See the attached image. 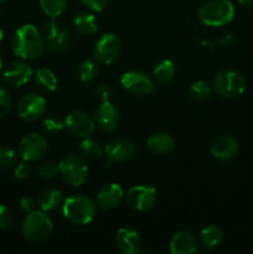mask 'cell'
<instances>
[{
    "instance_id": "1",
    "label": "cell",
    "mask_w": 253,
    "mask_h": 254,
    "mask_svg": "<svg viewBox=\"0 0 253 254\" xmlns=\"http://www.w3.org/2000/svg\"><path fill=\"white\" fill-rule=\"evenodd\" d=\"M11 46L17 57L27 61L39 59L46 49L44 35L32 24L22 25L15 31Z\"/></svg>"
},
{
    "instance_id": "2",
    "label": "cell",
    "mask_w": 253,
    "mask_h": 254,
    "mask_svg": "<svg viewBox=\"0 0 253 254\" xmlns=\"http://www.w3.org/2000/svg\"><path fill=\"white\" fill-rule=\"evenodd\" d=\"M97 205L92 198L83 195H74L64 200L62 213L68 222L77 226L88 225L96 216Z\"/></svg>"
},
{
    "instance_id": "3",
    "label": "cell",
    "mask_w": 253,
    "mask_h": 254,
    "mask_svg": "<svg viewBox=\"0 0 253 254\" xmlns=\"http://www.w3.org/2000/svg\"><path fill=\"white\" fill-rule=\"evenodd\" d=\"M197 16L206 26H225L235 17V6L230 0H211L201 5Z\"/></svg>"
},
{
    "instance_id": "4",
    "label": "cell",
    "mask_w": 253,
    "mask_h": 254,
    "mask_svg": "<svg viewBox=\"0 0 253 254\" xmlns=\"http://www.w3.org/2000/svg\"><path fill=\"white\" fill-rule=\"evenodd\" d=\"M52 231H54V223L44 211H34L27 213L21 227V233L25 240L32 243L46 241L52 235Z\"/></svg>"
},
{
    "instance_id": "5",
    "label": "cell",
    "mask_w": 253,
    "mask_h": 254,
    "mask_svg": "<svg viewBox=\"0 0 253 254\" xmlns=\"http://www.w3.org/2000/svg\"><path fill=\"white\" fill-rule=\"evenodd\" d=\"M247 79L236 69H222L213 79V89L222 98H235L245 93Z\"/></svg>"
},
{
    "instance_id": "6",
    "label": "cell",
    "mask_w": 253,
    "mask_h": 254,
    "mask_svg": "<svg viewBox=\"0 0 253 254\" xmlns=\"http://www.w3.org/2000/svg\"><path fill=\"white\" fill-rule=\"evenodd\" d=\"M59 170L63 180L73 188H79L88 179V166L81 156L69 154L61 159L59 163Z\"/></svg>"
},
{
    "instance_id": "7",
    "label": "cell",
    "mask_w": 253,
    "mask_h": 254,
    "mask_svg": "<svg viewBox=\"0 0 253 254\" xmlns=\"http://www.w3.org/2000/svg\"><path fill=\"white\" fill-rule=\"evenodd\" d=\"M41 32L44 35L45 46L52 54L63 52L71 42V34L68 30L55 21V19H50L49 21L44 22Z\"/></svg>"
},
{
    "instance_id": "8",
    "label": "cell",
    "mask_w": 253,
    "mask_h": 254,
    "mask_svg": "<svg viewBox=\"0 0 253 254\" xmlns=\"http://www.w3.org/2000/svg\"><path fill=\"white\" fill-rule=\"evenodd\" d=\"M20 156L27 163L37 161L46 155L49 150V141L44 135L37 133H31L25 135L19 143Z\"/></svg>"
},
{
    "instance_id": "9",
    "label": "cell",
    "mask_w": 253,
    "mask_h": 254,
    "mask_svg": "<svg viewBox=\"0 0 253 254\" xmlns=\"http://www.w3.org/2000/svg\"><path fill=\"white\" fill-rule=\"evenodd\" d=\"M122 51L121 39L116 34H104L94 44L93 55L101 64H111L118 59Z\"/></svg>"
},
{
    "instance_id": "10",
    "label": "cell",
    "mask_w": 253,
    "mask_h": 254,
    "mask_svg": "<svg viewBox=\"0 0 253 254\" xmlns=\"http://www.w3.org/2000/svg\"><path fill=\"white\" fill-rule=\"evenodd\" d=\"M121 84L126 92L136 96H146L155 91V82L143 71H128L122 76Z\"/></svg>"
},
{
    "instance_id": "11",
    "label": "cell",
    "mask_w": 253,
    "mask_h": 254,
    "mask_svg": "<svg viewBox=\"0 0 253 254\" xmlns=\"http://www.w3.org/2000/svg\"><path fill=\"white\" fill-rule=\"evenodd\" d=\"M47 102L37 93H27L17 103V114L26 122H36L46 113Z\"/></svg>"
},
{
    "instance_id": "12",
    "label": "cell",
    "mask_w": 253,
    "mask_h": 254,
    "mask_svg": "<svg viewBox=\"0 0 253 254\" xmlns=\"http://www.w3.org/2000/svg\"><path fill=\"white\" fill-rule=\"evenodd\" d=\"M126 200L133 210L144 212L154 207L158 200V191L151 186L136 185L126 191Z\"/></svg>"
},
{
    "instance_id": "13",
    "label": "cell",
    "mask_w": 253,
    "mask_h": 254,
    "mask_svg": "<svg viewBox=\"0 0 253 254\" xmlns=\"http://www.w3.org/2000/svg\"><path fill=\"white\" fill-rule=\"evenodd\" d=\"M94 127H96L94 119H92L86 112H71L64 118V128L71 135L76 138H88L94 131Z\"/></svg>"
},
{
    "instance_id": "14",
    "label": "cell",
    "mask_w": 253,
    "mask_h": 254,
    "mask_svg": "<svg viewBox=\"0 0 253 254\" xmlns=\"http://www.w3.org/2000/svg\"><path fill=\"white\" fill-rule=\"evenodd\" d=\"M121 113L116 104L111 101L102 102L101 106L97 107L94 112V123L101 130L106 133H113L119 126Z\"/></svg>"
},
{
    "instance_id": "15",
    "label": "cell",
    "mask_w": 253,
    "mask_h": 254,
    "mask_svg": "<svg viewBox=\"0 0 253 254\" xmlns=\"http://www.w3.org/2000/svg\"><path fill=\"white\" fill-rule=\"evenodd\" d=\"M136 153L135 145L126 138H114L108 141L104 148V155L109 163H124L134 158Z\"/></svg>"
},
{
    "instance_id": "16",
    "label": "cell",
    "mask_w": 253,
    "mask_h": 254,
    "mask_svg": "<svg viewBox=\"0 0 253 254\" xmlns=\"http://www.w3.org/2000/svg\"><path fill=\"white\" fill-rule=\"evenodd\" d=\"M211 155L218 160L227 161L235 158L240 151V144L237 139L231 135H221L211 143Z\"/></svg>"
},
{
    "instance_id": "17",
    "label": "cell",
    "mask_w": 253,
    "mask_h": 254,
    "mask_svg": "<svg viewBox=\"0 0 253 254\" xmlns=\"http://www.w3.org/2000/svg\"><path fill=\"white\" fill-rule=\"evenodd\" d=\"M116 245L123 254H138L141 251L143 241L133 228H119L116 236Z\"/></svg>"
},
{
    "instance_id": "18",
    "label": "cell",
    "mask_w": 253,
    "mask_h": 254,
    "mask_svg": "<svg viewBox=\"0 0 253 254\" xmlns=\"http://www.w3.org/2000/svg\"><path fill=\"white\" fill-rule=\"evenodd\" d=\"M124 191L118 184H107L99 189L97 193V205L102 210H112L117 206L121 205L122 200L124 198Z\"/></svg>"
},
{
    "instance_id": "19",
    "label": "cell",
    "mask_w": 253,
    "mask_h": 254,
    "mask_svg": "<svg viewBox=\"0 0 253 254\" xmlns=\"http://www.w3.org/2000/svg\"><path fill=\"white\" fill-rule=\"evenodd\" d=\"M32 68L27 64L21 61H15L7 64L4 69V79L14 87H21L31 79Z\"/></svg>"
},
{
    "instance_id": "20",
    "label": "cell",
    "mask_w": 253,
    "mask_h": 254,
    "mask_svg": "<svg viewBox=\"0 0 253 254\" xmlns=\"http://www.w3.org/2000/svg\"><path fill=\"white\" fill-rule=\"evenodd\" d=\"M170 252L173 254H192L197 252V240L189 231H180L171 238Z\"/></svg>"
},
{
    "instance_id": "21",
    "label": "cell",
    "mask_w": 253,
    "mask_h": 254,
    "mask_svg": "<svg viewBox=\"0 0 253 254\" xmlns=\"http://www.w3.org/2000/svg\"><path fill=\"white\" fill-rule=\"evenodd\" d=\"M175 146V140L171 135L166 133L153 134L146 140V148L150 153L156 155H165L171 153Z\"/></svg>"
},
{
    "instance_id": "22",
    "label": "cell",
    "mask_w": 253,
    "mask_h": 254,
    "mask_svg": "<svg viewBox=\"0 0 253 254\" xmlns=\"http://www.w3.org/2000/svg\"><path fill=\"white\" fill-rule=\"evenodd\" d=\"M73 26L78 34L92 36L98 31V20L91 12H78L73 19Z\"/></svg>"
},
{
    "instance_id": "23",
    "label": "cell",
    "mask_w": 253,
    "mask_h": 254,
    "mask_svg": "<svg viewBox=\"0 0 253 254\" xmlns=\"http://www.w3.org/2000/svg\"><path fill=\"white\" fill-rule=\"evenodd\" d=\"M62 193L57 189H45L37 196V206L44 212L54 211L62 203Z\"/></svg>"
},
{
    "instance_id": "24",
    "label": "cell",
    "mask_w": 253,
    "mask_h": 254,
    "mask_svg": "<svg viewBox=\"0 0 253 254\" xmlns=\"http://www.w3.org/2000/svg\"><path fill=\"white\" fill-rule=\"evenodd\" d=\"M223 240V232L218 226L211 225L203 228L200 233V243L206 250L216 248Z\"/></svg>"
},
{
    "instance_id": "25",
    "label": "cell",
    "mask_w": 253,
    "mask_h": 254,
    "mask_svg": "<svg viewBox=\"0 0 253 254\" xmlns=\"http://www.w3.org/2000/svg\"><path fill=\"white\" fill-rule=\"evenodd\" d=\"M35 81L39 84L40 88L47 92H54L57 89L59 81L57 77L51 69L49 68H39L35 72Z\"/></svg>"
},
{
    "instance_id": "26",
    "label": "cell",
    "mask_w": 253,
    "mask_h": 254,
    "mask_svg": "<svg viewBox=\"0 0 253 254\" xmlns=\"http://www.w3.org/2000/svg\"><path fill=\"white\" fill-rule=\"evenodd\" d=\"M176 72V66L171 60H164L154 68L153 76L159 83H168L174 78Z\"/></svg>"
},
{
    "instance_id": "27",
    "label": "cell",
    "mask_w": 253,
    "mask_h": 254,
    "mask_svg": "<svg viewBox=\"0 0 253 254\" xmlns=\"http://www.w3.org/2000/svg\"><path fill=\"white\" fill-rule=\"evenodd\" d=\"M79 151H81L82 155L87 159H91V160H94V159H99L104 154V148L94 139L84 138L82 140L81 145H79Z\"/></svg>"
},
{
    "instance_id": "28",
    "label": "cell",
    "mask_w": 253,
    "mask_h": 254,
    "mask_svg": "<svg viewBox=\"0 0 253 254\" xmlns=\"http://www.w3.org/2000/svg\"><path fill=\"white\" fill-rule=\"evenodd\" d=\"M40 6L50 19H56L66 11L67 0H40Z\"/></svg>"
},
{
    "instance_id": "29",
    "label": "cell",
    "mask_w": 253,
    "mask_h": 254,
    "mask_svg": "<svg viewBox=\"0 0 253 254\" xmlns=\"http://www.w3.org/2000/svg\"><path fill=\"white\" fill-rule=\"evenodd\" d=\"M98 64H96V61H93L91 59H87L83 60L79 64L77 73H78L79 79L82 82H91L96 78L97 74H98Z\"/></svg>"
},
{
    "instance_id": "30",
    "label": "cell",
    "mask_w": 253,
    "mask_h": 254,
    "mask_svg": "<svg viewBox=\"0 0 253 254\" xmlns=\"http://www.w3.org/2000/svg\"><path fill=\"white\" fill-rule=\"evenodd\" d=\"M189 93L196 101H206L212 93V87L203 81H196L189 87Z\"/></svg>"
},
{
    "instance_id": "31",
    "label": "cell",
    "mask_w": 253,
    "mask_h": 254,
    "mask_svg": "<svg viewBox=\"0 0 253 254\" xmlns=\"http://www.w3.org/2000/svg\"><path fill=\"white\" fill-rule=\"evenodd\" d=\"M64 128V121L59 117H47L44 121V130L50 135H56Z\"/></svg>"
},
{
    "instance_id": "32",
    "label": "cell",
    "mask_w": 253,
    "mask_h": 254,
    "mask_svg": "<svg viewBox=\"0 0 253 254\" xmlns=\"http://www.w3.org/2000/svg\"><path fill=\"white\" fill-rule=\"evenodd\" d=\"M12 107V98L9 92L0 87V118H4L10 113Z\"/></svg>"
},
{
    "instance_id": "33",
    "label": "cell",
    "mask_w": 253,
    "mask_h": 254,
    "mask_svg": "<svg viewBox=\"0 0 253 254\" xmlns=\"http://www.w3.org/2000/svg\"><path fill=\"white\" fill-rule=\"evenodd\" d=\"M40 178L46 179V180H50V179H54L57 174H60L59 170V164L52 163V161H47V163H44L37 170Z\"/></svg>"
},
{
    "instance_id": "34",
    "label": "cell",
    "mask_w": 253,
    "mask_h": 254,
    "mask_svg": "<svg viewBox=\"0 0 253 254\" xmlns=\"http://www.w3.org/2000/svg\"><path fill=\"white\" fill-rule=\"evenodd\" d=\"M15 151L7 146H0V169H7L15 163Z\"/></svg>"
},
{
    "instance_id": "35",
    "label": "cell",
    "mask_w": 253,
    "mask_h": 254,
    "mask_svg": "<svg viewBox=\"0 0 253 254\" xmlns=\"http://www.w3.org/2000/svg\"><path fill=\"white\" fill-rule=\"evenodd\" d=\"M14 222L12 211L5 205H0V230H6Z\"/></svg>"
},
{
    "instance_id": "36",
    "label": "cell",
    "mask_w": 253,
    "mask_h": 254,
    "mask_svg": "<svg viewBox=\"0 0 253 254\" xmlns=\"http://www.w3.org/2000/svg\"><path fill=\"white\" fill-rule=\"evenodd\" d=\"M82 5L87 7V9L92 10V11L101 12L108 6L109 0H81Z\"/></svg>"
},
{
    "instance_id": "37",
    "label": "cell",
    "mask_w": 253,
    "mask_h": 254,
    "mask_svg": "<svg viewBox=\"0 0 253 254\" xmlns=\"http://www.w3.org/2000/svg\"><path fill=\"white\" fill-rule=\"evenodd\" d=\"M15 178L19 179V180H25V179H27L30 176V174H31V168H30V165L27 164V161H25V163H21L19 164V165L15 168Z\"/></svg>"
},
{
    "instance_id": "38",
    "label": "cell",
    "mask_w": 253,
    "mask_h": 254,
    "mask_svg": "<svg viewBox=\"0 0 253 254\" xmlns=\"http://www.w3.org/2000/svg\"><path fill=\"white\" fill-rule=\"evenodd\" d=\"M36 206H37L36 201H35L32 197H29V196H26V197H22L21 200H20V208H21L25 213L34 212L35 208H36Z\"/></svg>"
},
{
    "instance_id": "39",
    "label": "cell",
    "mask_w": 253,
    "mask_h": 254,
    "mask_svg": "<svg viewBox=\"0 0 253 254\" xmlns=\"http://www.w3.org/2000/svg\"><path fill=\"white\" fill-rule=\"evenodd\" d=\"M96 96L101 102L109 101L112 96L111 87L107 86V84H101V86L96 89Z\"/></svg>"
},
{
    "instance_id": "40",
    "label": "cell",
    "mask_w": 253,
    "mask_h": 254,
    "mask_svg": "<svg viewBox=\"0 0 253 254\" xmlns=\"http://www.w3.org/2000/svg\"><path fill=\"white\" fill-rule=\"evenodd\" d=\"M238 2L246 7H253V0H238Z\"/></svg>"
},
{
    "instance_id": "41",
    "label": "cell",
    "mask_w": 253,
    "mask_h": 254,
    "mask_svg": "<svg viewBox=\"0 0 253 254\" xmlns=\"http://www.w3.org/2000/svg\"><path fill=\"white\" fill-rule=\"evenodd\" d=\"M2 40H4V32H2V30L0 29V44L2 42Z\"/></svg>"
},
{
    "instance_id": "42",
    "label": "cell",
    "mask_w": 253,
    "mask_h": 254,
    "mask_svg": "<svg viewBox=\"0 0 253 254\" xmlns=\"http://www.w3.org/2000/svg\"><path fill=\"white\" fill-rule=\"evenodd\" d=\"M1 68H2V60L1 57H0V71H1Z\"/></svg>"
},
{
    "instance_id": "43",
    "label": "cell",
    "mask_w": 253,
    "mask_h": 254,
    "mask_svg": "<svg viewBox=\"0 0 253 254\" xmlns=\"http://www.w3.org/2000/svg\"><path fill=\"white\" fill-rule=\"evenodd\" d=\"M5 1H7V0H0V2H5Z\"/></svg>"
}]
</instances>
